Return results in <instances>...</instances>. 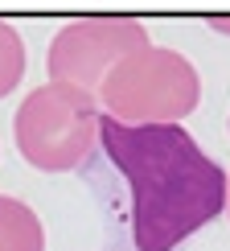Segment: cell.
<instances>
[{"instance_id": "obj_8", "label": "cell", "mask_w": 230, "mask_h": 251, "mask_svg": "<svg viewBox=\"0 0 230 251\" xmlns=\"http://www.w3.org/2000/svg\"><path fill=\"white\" fill-rule=\"evenodd\" d=\"M226 218H230V169H226Z\"/></svg>"}, {"instance_id": "obj_2", "label": "cell", "mask_w": 230, "mask_h": 251, "mask_svg": "<svg viewBox=\"0 0 230 251\" xmlns=\"http://www.w3.org/2000/svg\"><path fill=\"white\" fill-rule=\"evenodd\" d=\"M99 95L74 82H41L13 116L17 152L41 173H70L99 149Z\"/></svg>"}, {"instance_id": "obj_1", "label": "cell", "mask_w": 230, "mask_h": 251, "mask_svg": "<svg viewBox=\"0 0 230 251\" xmlns=\"http://www.w3.org/2000/svg\"><path fill=\"white\" fill-rule=\"evenodd\" d=\"M99 149L128 185L136 251H177L193 231L226 214V169L181 124L99 120Z\"/></svg>"}, {"instance_id": "obj_5", "label": "cell", "mask_w": 230, "mask_h": 251, "mask_svg": "<svg viewBox=\"0 0 230 251\" xmlns=\"http://www.w3.org/2000/svg\"><path fill=\"white\" fill-rule=\"evenodd\" d=\"M0 251H46V226L21 198L0 194Z\"/></svg>"}, {"instance_id": "obj_4", "label": "cell", "mask_w": 230, "mask_h": 251, "mask_svg": "<svg viewBox=\"0 0 230 251\" xmlns=\"http://www.w3.org/2000/svg\"><path fill=\"white\" fill-rule=\"evenodd\" d=\"M152 46L148 29L132 17H78L58 29L46 54L49 82H74V87L99 95L103 78L128 54Z\"/></svg>"}, {"instance_id": "obj_6", "label": "cell", "mask_w": 230, "mask_h": 251, "mask_svg": "<svg viewBox=\"0 0 230 251\" xmlns=\"http://www.w3.org/2000/svg\"><path fill=\"white\" fill-rule=\"evenodd\" d=\"M21 78H25V41L13 25L0 21V99L13 95Z\"/></svg>"}, {"instance_id": "obj_7", "label": "cell", "mask_w": 230, "mask_h": 251, "mask_svg": "<svg viewBox=\"0 0 230 251\" xmlns=\"http://www.w3.org/2000/svg\"><path fill=\"white\" fill-rule=\"evenodd\" d=\"M206 25H210V29H218V33H226V37H230V17H226V13H214V17H206Z\"/></svg>"}, {"instance_id": "obj_3", "label": "cell", "mask_w": 230, "mask_h": 251, "mask_svg": "<svg viewBox=\"0 0 230 251\" xmlns=\"http://www.w3.org/2000/svg\"><path fill=\"white\" fill-rule=\"evenodd\" d=\"M202 78L193 62L169 46H144L103 78L99 107L119 124H181L197 111Z\"/></svg>"}]
</instances>
